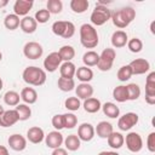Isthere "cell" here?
<instances>
[{
	"mask_svg": "<svg viewBox=\"0 0 155 155\" xmlns=\"http://www.w3.org/2000/svg\"><path fill=\"white\" fill-rule=\"evenodd\" d=\"M22 78L24 80V82H27L28 85L31 86H41L45 84L46 81V71L39 67H27L23 73H22Z\"/></svg>",
	"mask_w": 155,
	"mask_h": 155,
	"instance_id": "1",
	"label": "cell"
},
{
	"mask_svg": "<svg viewBox=\"0 0 155 155\" xmlns=\"http://www.w3.org/2000/svg\"><path fill=\"white\" fill-rule=\"evenodd\" d=\"M98 33L92 24L85 23L80 27V42L86 48H94L98 45Z\"/></svg>",
	"mask_w": 155,
	"mask_h": 155,
	"instance_id": "2",
	"label": "cell"
},
{
	"mask_svg": "<svg viewBox=\"0 0 155 155\" xmlns=\"http://www.w3.org/2000/svg\"><path fill=\"white\" fill-rule=\"evenodd\" d=\"M136 17V11L132 7H122L111 13V19L115 27L124 29L126 28Z\"/></svg>",
	"mask_w": 155,
	"mask_h": 155,
	"instance_id": "3",
	"label": "cell"
},
{
	"mask_svg": "<svg viewBox=\"0 0 155 155\" xmlns=\"http://www.w3.org/2000/svg\"><path fill=\"white\" fill-rule=\"evenodd\" d=\"M53 34L63 39H70L75 34V25L69 21H56L51 27Z\"/></svg>",
	"mask_w": 155,
	"mask_h": 155,
	"instance_id": "4",
	"label": "cell"
},
{
	"mask_svg": "<svg viewBox=\"0 0 155 155\" xmlns=\"http://www.w3.org/2000/svg\"><path fill=\"white\" fill-rule=\"evenodd\" d=\"M110 17H111L110 10H109L107 6H104V5L97 4L96 7H94V10H93L92 13H91L90 19H91L92 24L99 27V25L105 24V23L110 19Z\"/></svg>",
	"mask_w": 155,
	"mask_h": 155,
	"instance_id": "5",
	"label": "cell"
},
{
	"mask_svg": "<svg viewBox=\"0 0 155 155\" xmlns=\"http://www.w3.org/2000/svg\"><path fill=\"white\" fill-rule=\"evenodd\" d=\"M116 57V52L114 48H104L99 54V61L97 63V68L102 71H108L111 69L114 59Z\"/></svg>",
	"mask_w": 155,
	"mask_h": 155,
	"instance_id": "6",
	"label": "cell"
},
{
	"mask_svg": "<svg viewBox=\"0 0 155 155\" xmlns=\"http://www.w3.org/2000/svg\"><path fill=\"white\" fill-rule=\"evenodd\" d=\"M23 53L28 59H38L42 56L44 48L39 42L35 41H29L24 45L23 47Z\"/></svg>",
	"mask_w": 155,
	"mask_h": 155,
	"instance_id": "7",
	"label": "cell"
},
{
	"mask_svg": "<svg viewBox=\"0 0 155 155\" xmlns=\"http://www.w3.org/2000/svg\"><path fill=\"white\" fill-rule=\"evenodd\" d=\"M125 142H126L127 149L132 153H138L143 148V139L137 132H130L128 134H126Z\"/></svg>",
	"mask_w": 155,
	"mask_h": 155,
	"instance_id": "8",
	"label": "cell"
},
{
	"mask_svg": "<svg viewBox=\"0 0 155 155\" xmlns=\"http://www.w3.org/2000/svg\"><path fill=\"white\" fill-rule=\"evenodd\" d=\"M138 120H139V117H138V115L136 113H126L125 115L119 117L117 127L121 131H128V130H131L133 126H136L138 124Z\"/></svg>",
	"mask_w": 155,
	"mask_h": 155,
	"instance_id": "9",
	"label": "cell"
},
{
	"mask_svg": "<svg viewBox=\"0 0 155 155\" xmlns=\"http://www.w3.org/2000/svg\"><path fill=\"white\" fill-rule=\"evenodd\" d=\"M61 63H62V58H61L59 53L58 52H51L44 61V68L46 71L53 73L61 67Z\"/></svg>",
	"mask_w": 155,
	"mask_h": 155,
	"instance_id": "10",
	"label": "cell"
},
{
	"mask_svg": "<svg viewBox=\"0 0 155 155\" xmlns=\"http://www.w3.org/2000/svg\"><path fill=\"white\" fill-rule=\"evenodd\" d=\"M128 65L131 67V70H132V74H133V75H142V74H145V73L149 71V69H150V63H149L145 58H136V59H133Z\"/></svg>",
	"mask_w": 155,
	"mask_h": 155,
	"instance_id": "11",
	"label": "cell"
},
{
	"mask_svg": "<svg viewBox=\"0 0 155 155\" xmlns=\"http://www.w3.org/2000/svg\"><path fill=\"white\" fill-rule=\"evenodd\" d=\"M76 136L82 142H90L94 137V127L88 122H84V124H81L79 126Z\"/></svg>",
	"mask_w": 155,
	"mask_h": 155,
	"instance_id": "12",
	"label": "cell"
},
{
	"mask_svg": "<svg viewBox=\"0 0 155 155\" xmlns=\"http://www.w3.org/2000/svg\"><path fill=\"white\" fill-rule=\"evenodd\" d=\"M63 142H64V138L59 131H52L47 136H45V143L47 148H51V149L61 148Z\"/></svg>",
	"mask_w": 155,
	"mask_h": 155,
	"instance_id": "13",
	"label": "cell"
},
{
	"mask_svg": "<svg viewBox=\"0 0 155 155\" xmlns=\"http://www.w3.org/2000/svg\"><path fill=\"white\" fill-rule=\"evenodd\" d=\"M34 5L33 0H16V2L13 4V11L16 16H27L28 12L31 10Z\"/></svg>",
	"mask_w": 155,
	"mask_h": 155,
	"instance_id": "14",
	"label": "cell"
},
{
	"mask_svg": "<svg viewBox=\"0 0 155 155\" xmlns=\"http://www.w3.org/2000/svg\"><path fill=\"white\" fill-rule=\"evenodd\" d=\"M7 143L10 145V148L15 151H22L27 148V139L22 136V134H11L7 139Z\"/></svg>",
	"mask_w": 155,
	"mask_h": 155,
	"instance_id": "15",
	"label": "cell"
},
{
	"mask_svg": "<svg viewBox=\"0 0 155 155\" xmlns=\"http://www.w3.org/2000/svg\"><path fill=\"white\" fill-rule=\"evenodd\" d=\"M17 121H19V119H18V114L15 109L5 110V113L0 116V126L1 127L13 126L15 124H17Z\"/></svg>",
	"mask_w": 155,
	"mask_h": 155,
	"instance_id": "16",
	"label": "cell"
},
{
	"mask_svg": "<svg viewBox=\"0 0 155 155\" xmlns=\"http://www.w3.org/2000/svg\"><path fill=\"white\" fill-rule=\"evenodd\" d=\"M27 138L30 143L33 144H39L41 143L44 139H45V133H44V130L40 128L39 126H34V127H30L27 132Z\"/></svg>",
	"mask_w": 155,
	"mask_h": 155,
	"instance_id": "17",
	"label": "cell"
},
{
	"mask_svg": "<svg viewBox=\"0 0 155 155\" xmlns=\"http://www.w3.org/2000/svg\"><path fill=\"white\" fill-rule=\"evenodd\" d=\"M75 93L79 99H87L91 98L93 94V87L88 82H81L75 87Z\"/></svg>",
	"mask_w": 155,
	"mask_h": 155,
	"instance_id": "18",
	"label": "cell"
},
{
	"mask_svg": "<svg viewBox=\"0 0 155 155\" xmlns=\"http://www.w3.org/2000/svg\"><path fill=\"white\" fill-rule=\"evenodd\" d=\"M113 132H114L113 131V125L110 122H107V121L98 122L97 127L94 128V133H97V136L99 138H103V139H107Z\"/></svg>",
	"mask_w": 155,
	"mask_h": 155,
	"instance_id": "19",
	"label": "cell"
},
{
	"mask_svg": "<svg viewBox=\"0 0 155 155\" xmlns=\"http://www.w3.org/2000/svg\"><path fill=\"white\" fill-rule=\"evenodd\" d=\"M19 27H21V29H22L25 34H33V33L36 30V28H38V23H36V21H35L33 17L25 16V17H23V18L21 19Z\"/></svg>",
	"mask_w": 155,
	"mask_h": 155,
	"instance_id": "20",
	"label": "cell"
},
{
	"mask_svg": "<svg viewBox=\"0 0 155 155\" xmlns=\"http://www.w3.org/2000/svg\"><path fill=\"white\" fill-rule=\"evenodd\" d=\"M127 41H128V38H127L126 31H124V30H116L111 35V45L116 48L126 46Z\"/></svg>",
	"mask_w": 155,
	"mask_h": 155,
	"instance_id": "21",
	"label": "cell"
},
{
	"mask_svg": "<svg viewBox=\"0 0 155 155\" xmlns=\"http://www.w3.org/2000/svg\"><path fill=\"white\" fill-rule=\"evenodd\" d=\"M19 96L24 104H34L38 101V92L33 87H24Z\"/></svg>",
	"mask_w": 155,
	"mask_h": 155,
	"instance_id": "22",
	"label": "cell"
},
{
	"mask_svg": "<svg viewBox=\"0 0 155 155\" xmlns=\"http://www.w3.org/2000/svg\"><path fill=\"white\" fill-rule=\"evenodd\" d=\"M59 73H61V78L73 79L76 73V67L73 62H64L59 67Z\"/></svg>",
	"mask_w": 155,
	"mask_h": 155,
	"instance_id": "23",
	"label": "cell"
},
{
	"mask_svg": "<svg viewBox=\"0 0 155 155\" xmlns=\"http://www.w3.org/2000/svg\"><path fill=\"white\" fill-rule=\"evenodd\" d=\"M102 108V104H101V101L94 98V97H91V98H87L84 101V109L86 113H90V114H94L97 111H99Z\"/></svg>",
	"mask_w": 155,
	"mask_h": 155,
	"instance_id": "24",
	"label": "cell"
},
{
	"mask_svg": "<svg viewBox=\"0 0 155 155\" xmlns=\"http://www.w3.org/2000/svg\"><path fill=\"white\" fill-rule=\"evenodd\" d=\"M107 140H108V145L113 149H120L125 143V138L120 132H113L107 138Z\"/></svg>",
	"mask_w": 155,
	"mask_h": 155,
	"instance_id": "25",
	"label": "cell"
},
{
	"mask_svg": "<svg viewBox=\"0 0 155 155\" xmlns=\"http://www.w3.org/2000/svg\"><path fill=\"white\" fill-rule=\"evenodd\" d=\"M101 109L103 110L104 115H107V116L110 117V119H116V117L120 115V109H119V107H117L116 104L111 103V102L104 103Z\"/></svg>",
	"mask_w": 155,
	"mask_h": 155,
	"instance_id": "26",
	"label": "cell"
},
{
	"mask_svg": "<svg viewBox=\"0 0 155 155\" xmlns=\"http://www.w3.org/2000/svg\"><path fill=\"white\" fill-rule=\"evenodd\" d=\"M76 78L81 81V82H88L93 79V71L91 68L88 67H80L76 69V73H75Z\"/></svg>",
	"mask_w": 155,
	"mask_h": 155,
	"instance_id": "27",
	"label": "cell"
},
{
	"mask_svg": "<svg viewBox=\"0 0 155 155\" xmlns=\"http://www.w3.org/2000/svg\"><path fill=\"white\" fill-rule=\"evenodd\" d=\"M98 61H99V54L92 50L87 51L82 56V62H84L85 67H94V65H97Z\"/></svg>",
	"mask_w": 155,
	"mask_h": 155,
	"instance_id": "28",
	"label": "cell"
},
{
	"mask_svg": "<svg viewBox=\"0 0 155 155\" xmlns=\"http://www.w3.org/2000/svg\"><path fill=\"white\" fill-rule=\"evenodd\" d=\"M19 23H21V19L18 16H16L15 13H10L5 17L4 19V25L6 29L8 30H15L19 27Z\"/></svg>",
	"mask_w": 155,
	"mask_h": 155,
	"instance_id": "29",
	"label": "cell"
},
{
	"mask_svg": "<svg viewBox=\"0 0 155 155\" xmlns=\"http://www.w3.org/2000/svg\"><path fill=\"white\" fill-rule=\"evenodd\" d=\"M58 53H59L62 61H64V62H70V61L75 57V50H74V47L70 46V45H64V46H62V47L59 48Z\"/></svg>",
	"mask_w": 155,
	"mask_h": 155,
	"instance_id": "30",
	"label": "cell"
},
{
	"mask_svg": "<svg viewBox=\"0 0 155 155\" xmlns=\"http://www.w3.org/2000/svg\"><path fill=\"white\" fill-rule=\"evenodd\" d=\"M64 144H65V148L70 151H75L80 148L81 145V140L79 139V137L76 134H69L65 139H64Z\"/></svg>",
	"mask_w": 155,
	"mask_h": 155,
	"instance_id": "31",
	"label": "cell"
},
{
	"mask_svg": "<svg viewBox=\"0 0 155 155\" xmlns=\"http://www.w3.org/2000/svg\"><path fill=\"white\" fill-rule=\"evenodd\" d=\"M90 6V2L87 0H71L70 1V8L75 13H84Z\"/></svg>",
	"mask_w": 155,
	"mask_h": 155,
	"instance_id": "32",
	"label": "cell"
},
{
	"mask_svg": "<svg viewBox=\"0 0 155 155\" xmlns=\"http://www.w3.org/2000/svg\"><path fill=\"white\" fill-rule=\"evenodd\" d=\"M113 98L116 102H120V103H124V102L128 101L127 99V88H126V86H124V85L116 86L113 90Z\"/></svg>",
	"mask_w": 155,
	"mask_h": 155,
	"instance_id": "33",
	"label": "cell"
},
{
	"mask_svg": "<svg viewBox=\"0 0 155 155\" xmlns=\"http://www.w3.org/2000/svg\"><path fill=\"white\" fill-rule=\"evenodd\" d=\"M15 110L18 114L19 121H25L31 116V109H30V107H28V104H18V105H16Z\"/></svg>",
	"mask_w": 155,
	"mask_h": 155,
	"instance_id": "34",
	"label": "cell"
},
{
	"mask_svg": "<svg viewBox=\"0 0 155 155\" xmlns=\"http://www.w3.org/2000/svg\"><path fill=\"white\" fill-rule=\"evenodd\" d=\"M19 99H21V96L19 93H17L16 91H7L5 94H4V101L7 105L10 107H16L19 104Z\"/></svg>",
	"mask_w": 155,
	"mask_h": 155,
	"instance_id": "35",
	"label": "cell"
},
{
	"mask_svg": "<svg viewBox=\"0 0 155 155\" xmlns=\"http://www.w3.org/2000/svg\"><path fill=\"white\" fill-rule=\"evenodd\" d=\"M58 88L63 92H69L71 90H74L75 87V81L74 79H65V78H59L58 79Z\"/></svg>",
	"mask_w": 155,
	"mask_h": 155,
	"instance_id": "36",
	"label": "cell"
},
{
	"mask_svg": "<svg viewBox=\"0 0 155 155\" xmlns=\"http://www.w3.org/2000/svg\"><path fill=\"white\" fill-rule=\"evenodd\" d=\"M145 96H155V73L151 71L145 80Z\"/></svg>",
	"mask_w": 155,
	"mask_h": 155,
	"instance_id": "37",
	"label": "cell"
},
{
	"mask_svg": "<svg viewBox=\"0 0 155 155\" xmlns=\"http://www.w3.org/2000/svg\"><path fill=\"white\" fill-rule=\"evenodd\" d=\"M127 88V99L128 101H136L140 96V87L137 84H128L126 86Z\"/></svg>",
	"mask_w": 155,
	"mask_h": 155,
	"instance_id": "38",
	"label": "cell"
},
{
	"mask_svg": "<svg viewBox=\"0 0 155 155\" xmlns=\"http://www.w3.org/2000/svg\"><path fill=\"white\" fill-rule=\"evenodd\" d=\"M50 13L57 15L61 13L63 10V2L61 0H48L47 1V8H46Z\"/></svg>",
	"mask_w": 155,
	"mask_h": 155,
	"instance_id": "39",
	"label": "cell"
},
{
	"mask_svg": "<svg viewBox=\"0 0 155 155\" xmlns=\"http://www.w3.org/2000/svg\"><path fill=\"white\" fill-rule=\"evenodd\" d=\"M64 107L70 111H76L81 107V102L78 97H68L64 101Z\"/></svg>",
	"mask_w": 155,
	"mask_h": 155,
	"instance_id": "40",
	"label": "cell"
},
{
	"mask_svg": "<svg viewBox=\"0 0 155 155\" xmlns=\"http://www.w3.org/2000/svg\"><path fill=\"white\" fill-rule=\"evenodd\" d=\"M133 74H132V70H131V67L127 64V65H122L119 70H117V74H116V76H117V79L120 80V81H127V80H130L131 79V76H132Z\"/></svg>",
	"mask_w": 155,
	"mask_h": 155,
	"instance_id": "41",
	"label": "cell"
},
{
	"mask_svg": "<svg viewBox=\"0 0 155 155\" xmlns=\"http://www.w3.org/2000/svg\"><path fill=\"white\" fill-rule=\"evenodd\" d=\"M127 47H128V50H130L131 52L138 53V52H140L142 48H143V42H142L140 39L133 38V39H131V40L127 41Z\"/></svg>",
	"mask_w": 155,
	"mask_h": 155,
	"instance_id": "42",
	"label": "cell"
},
{
	"mask_svg": "<svg viewBox=\"0 0 155 155\" xmlns=\"http://www.w3.org/2000/svg\"><path fill=\"white\" fill-rule=\"evenodd\" d=\"M63 117H64V128L71 130L78 125V117L73 113L63 114Z\"/></svg>",
	"mask_w": 155,
	"mask_h": 155,
	"instance_id": "43",
	"label": "cell"
},
{
	"mask_svg": "<svg viewBox=\"0 0 155 155\" xmlns=\"http://www.w3.org/2000/svg\"><path fill=\"white\" fill-rule=\"evenodd\" d=\"M50 16H51V13H50L46 8H41V10H39V11H36L34 19L36 21V23L44 24V23H46V22L50 19Z\"/></svg>",
	"mask_w": 155,
	"mask_h": 155,
	"instance_id": "44",
	"label": "cell"
},
{
	"mask_svg": "<svg viewBox=\"0 0 155 155\" xmlns=\"http://www.w3.org/2000/svg\"><path fill=\"white\" fill-rule=\"evenodd\" d=\"M51 122H52V126L56 128V131H59V130L64 128V117H63L62 114H56L52 117Z\"/></svg>",
	"mask_w": 155,
	"mask_h": 155,
	"instance_id": "45",
	"label": "cell"
},
{
	"mask_svg": "<svg viewBox=\"0 0 155 155\" xmlns=\"http://www.w3.org/2000/svg\"><path fill=\"white\" fill-rule=\"evenodd\" d=\"M147 148L150 153H155V132L149 133L147 139Z\"/></svg>",
	"mask_w": 155,
	"mask_h": 155,
	"instance_id": "46",
	"label": "cell"
},
{
	"mask_svg": "<svg viewBox=\"0 0 155 155\" xmlns=\"http://www.w3.org/2000/svg\"><path fill=\"white\" fill-rule=\"evenodd\" d=\"M51 155H68V153L63 148H57V149H53V151H52Z\"/></svg>",
	"mask_w": 155,
	"mask_h": 155,
	"instance_id": "47",
	"label": "cell"
},
{
	"mask_svg": "<svg viewBox=\"0 0 155 155\" xmlns=\"http://www.w3.org/2000/svg\"><path fill=\"white\" fill-rule=\"evenodd\" d=\"M145 102L150 105L155 104V96H145Z\"/></svg>",
	"mask_w": 155,
	"mask_h": 155,
	"instance_id": "48",
	"label": "cell"
},
{
	"mask_svg": "<svg viewBox=\"0 0 155 155\" xmlns=\"http://www.w3.org/2000/svg\"><path fill=\"white\" fill-rule=\"evenodd\" d=\"M0 155H10V153H8V150H7L6 147L0 145Z\"/></svg>",
	"mask_w": 155,
	"mask_h": 155,
	"instance_id": "49",
	"label": "cell"
},
{
	"mask_svg": "<svg viewBox=\"0 0 155 155\" xmlns=\"http://www.w3.org/2000/svg\"><path fill=\"white\" fill-rule=\"evenodd\" d=\"M98 155H119L116 151H101Z\"/></svg>",
	"mask_w": 155,
	"mask_h": 155,
	"instance_id": "50",
	"label": "cell"
},
{
	"mask_svg": "<svg viewBox=\"0 0 155 155\" xmlns=\"http://www.w3.org/2000/svg\"><path fill=\"white\" fill-rule=\"evenodd\" d=\"M7 4H8L7 0H0V8H1V7H5Z\"/></svg>",
	"mask_w": 155,
	"mask_h": 155,
	"instance_id": "51",
	"label": "cell"
},
{
	"mask_svg": "<svg viewBox=\"0 0 155 155\" xmlns=\"http://www.w3.org/2000/svg\"><path fill=\"white\" fill-rule=\"evenodd\" d=\"M4 113H5V109H4V107H2L1 104H0V116H1V115H2Z\"/></svg>",
	"mask_w": 155,
	"mask_h": 155,
	"instance_id": "52",
	"label": "cell"
},
{
	"mask_svg": "<svg viewBox=\"0 0 155 155\" xmlns=\"http://www.w3.org/2000/svg\"><path fill=\"white\" fill-rule=\"evenodd\" d=\"M2 86H4V82H2V79L0 78V91L2 90Z\"/></svg>",
	"mask_w": 155,
	"mask_h": 155,
	"instance_id": "53",
	"label": "cell"
},
{
	"mask_svg": "<svg viewBox=\"0 0 155 155\" xmlns=\"http://www.w3.org/2000/svg\"><path fill=\"white\" fill-rule=\"evenodd\" d=\"M154 24H155V22H153V23H151V33H153V34L155 33V31H154Z\"/></svg>",
	"mask_w": 155,
	"mask_h": 155,
	"instance_id": "54",
	"label": "cell"
},
{
	"mask_svg": "<svg viewBox=\"0 0 155 155\" xmlns=\"http://www.w3.org/2000/svg\"><path fill=\"white\" fill-rule=\"evenodd\" d=\"M1 59H2V53L0 52V61H1Z\"/></svg>",
	"mask_w": 155,
	"mask_h": 155,
	"instance_id": "55",
	"label": "cell"
}]
</instances>
